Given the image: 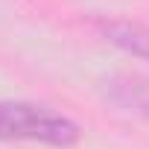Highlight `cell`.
<instances>
[{"mask_svg": "<svg viewBox=\"0 0 149 149\" xmlns=\"http://www.w3.org/2000/svg\"><path fill=\"white\" fill-rule=\"evenodd\" d=\"M82 129L67 114L26 100H0V140H32L47 146H76Z\"/></svg>", "mask_w": 149, "mask_h": 149, "instance_id": "obj_1", "label": "cell"}, {"mask_svg": "<svg viewBox=\"0 0 149 149\" xmlns=\"http://www.w3.org/2000/svg\"><path fill=\"white\" fill-rule=\"evenodd\" d=\"M97 26H100L102 38L108 44H114L117 50L149 61V26L146 24L126 21V18H108V21H100Z\"/></svg>", "mask_w": 149, "mask_h": 149, "instance_id": "obj_2", "label": "cell"}, {"mask_svg": "<svg viewBox=\"0 0 149 149\" xmlns=\"http://www.w3.org/2000/svg\"><path fill=\"white\" fill-rule=\"evenodd\" d=\"M114 97L123 105H132L137 111H149V82H143V79H117Z\"/></svg>", "mask_w": 149, "mask_h": 149, "instance_id": "obj_3", "label": "cell"}]
</instances>
